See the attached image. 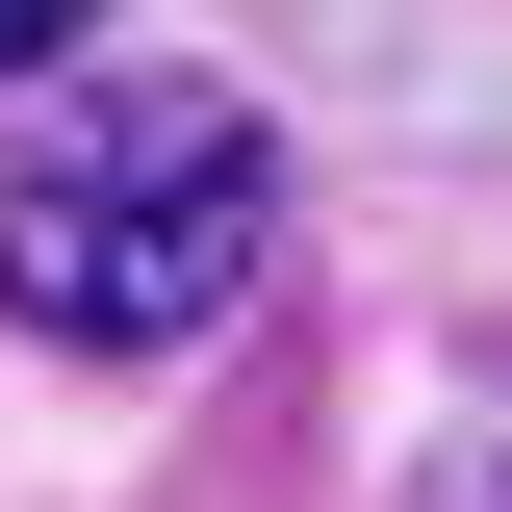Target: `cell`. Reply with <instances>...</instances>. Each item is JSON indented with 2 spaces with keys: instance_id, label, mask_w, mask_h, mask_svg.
Returning a JSON list of instances; mask_svg holds the SVG:
<instances>
[{
  "instance_id": "cell-1",
  "label": "cell",
  "mask_w": 512,
  "mask_h": 512,
  "mask_svg": "<svg viewBox=\"0 0 512 512\" xmlns=\"http://www.w3.org/2000/svg\"><path fill=\"white\" fill-rule=\"evenodd\" d=\"M282 256V128L231 77H128L77 103L26 180H0V333H52V359H180L231 333V282Z\"/></svg>"
},
{
  "instance_id": "cell-2",
  "label": "cell",
  "mask_w": 512,
  "mask_h": 512,
  "mask_svg": "<svg viewBox=\"0 0 512 512\" xmlns=\"http://www.w3.org/2000/svg\"><path fill=\"white\" fill-rule=\"evenodd\" d=\"M77 26H103V0H0V77H52V52H77Z\"/></svg>"
}]
</instances>
